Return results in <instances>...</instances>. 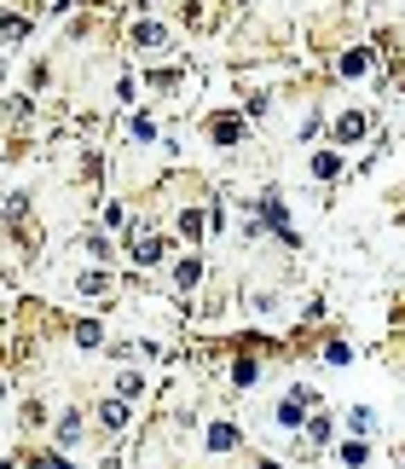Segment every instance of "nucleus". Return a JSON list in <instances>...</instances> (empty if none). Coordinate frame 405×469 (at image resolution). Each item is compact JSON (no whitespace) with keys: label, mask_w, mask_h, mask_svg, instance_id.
Masks as SVG:
<instances>
[{"label":"nucleus","mask_w":405,"mask_h":469,"mask_svg":"<svg viewBox=\"0 0 405 469\" xmlns=\"http://www.w3.org/2000/svg\"><path fill=\"white\" fill-rule=\"evenodd\" d=\"M99 423H105V429H122V423H127V406H122V400H105V406H99Z\"/></svg>","instance_id":"f257e3e1"},{"label":"nucleus","mask_w":405,"mask_h":469,"mask_svg":"<svg viewBox=\"0 0 405 469\" xmlns=\"http://www.w3.org/2000/svg\"><path fill=\"white\" fill-rule=\"evenodd\" d=\"M208 446H215V452H232V446H237V429H232V423H215V429H208Z\"/></svg>","instance_id":"f03ea898"},{"label":"nucleus","mask_w":405,"mask_h":469,"mask_svg":"<svg viewBox=\"0 0 405 469\" xmlns=\"http://www.w3.org/2000/svg\"><path fill=\"white\" fill-rule=\"evenodd\" d=\"M237 134H243L237 116H220V122H215V139H220V145H237Z\"/></svg>","instance_id":"7ed1b4c3"},{"label":"nucleus","mask_w":405,"mask_h":469,"mask_svg":"<svg viewBox=\"0 0 405 469\" xmlns=\"http://www.w3.org/2000/svg\"><path fill=\"white\" fill-rule=\"evenodd\" d=\"M75 342H81V348H99V342H105V330L87 319V325H75Z\"/></svg>","instance_id":"20e7f679"},{"label":"nucleus","mask_w":405,"mask_h":469,"mask_svg":"<svg viewBox=\"0 0 405 469\" xmlns=\"http://www.w3.org/2000/svg\"><path fill=\"white\" fill-rule=\"evenodd\" d=\"M301 406H307V400H289V406L278 412V423H284V429H301V423H307V417H301Z\"/></svg>","instance_id":"39448f33"},{"label":"nucleus","mask_w":405,"mask_h":469,"mask_svg":"<svg viewBox=\"0 0 405 469\" xmlns=\"http://www.w3.org/2000/svg\"><path fill=\"white\" fill-rule=\"evenodd\" d=\"M180 232H186V238H203V215H197V209H186V215H180Z\"/></svg>","instance_id":"423d86ee"},{"label":"nucleus","mask_w":405,"mask_h":469,"mask_svg":"<svg viewBox=\"0 0 405 469\" xmlns=\"http://www.w3.org/2000/svg\"><path fill=\"white\" fill-rule=\"evenodd\" d=\"M156 255H162L156 238H139V244H134V261H156Z\"/></svg>","instance_id":"0eeeda50"},{"label":"nucleus","mask_w":405,"mask_h":469,"mask_svg":"<svg viewBox=\"0 0 405 469\" xmlns=\"http://www.w3.org/2000/svg\"><path fill=\"white\" fill-rule=\"evenodd\" d=\"M232 382L249 388V382H255V360H237V365H232Z\"/></svg>","instance_id":"6e6552de"},{"label":"nucleus","mask_w":405,"mask_h":469,"mask_svg":"<svg viewBox=\"0 0 405 469\" xmlns=\"http://www.w3.org/2000/svg\"><path fill=\"white\" fill-rule=\"evenodd\" d=\"M58 441H64V446L81 441V423H75V417H64V423H58Z\"/></svg>","instance_id":"1a4fd4ad"},{"label":"nucleus","mask_w":405,"mask_h":469,"mask_svg":"<svg viewBox=\"0 0 405 469\" xmlns=\"http://www.w3.org/2000/svg\"><path fill=\"white\" fill-rule=\"evenodd\" d=\"M174 278H180V290H191V284H197V278H203V267H197V261H186L180 272H174Z\"/></svg>","instance_id":"9d476101"},{"label":"nucleus","mask_w":405,"mask_h":469,"mask_svg":"<svg viewBox=\"0 0 405 469\" xmlns=\"http://www.w3.org/2000/svg\"><path fill=\"white\" fill-rule=\"evenodd\" d=\"M365 64H370V53H348V58H342V76H359Z\"/></svg>","instance_id":"9b49d317"},{"label":"nucleus","mask_w":405,"mask_h":469,"mask_svg":"<svg viewBox=\"0 0 405 469\" xmlns=\"http://www.w3.org/2000/svg\"><path fill=\"white\" fill-rule=\"evenodd\" d=\"M365 134V116H342V139H359Z\"/></svg>","instance_id":"f8f14e48"},{"label":"nucleus","mask_w":405,"mask_h":469,"mask_svg":"<svg viewBox=\"0 0 405 469\" xmlns=\"http://www.w3.org/2000/svg\"><path fill=\"white\" fill-rule=\"evenodd\" d=\"M261 469H278V463H261Z\"/></svg>","instance_id":"ddd939ff"}]
</instances>
